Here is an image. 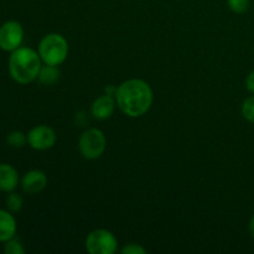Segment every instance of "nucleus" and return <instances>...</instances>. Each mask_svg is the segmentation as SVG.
I'll use <instances>...</instances> for the list:
<instances>
[{
    "label": "nucleus",
    "mask_w": 254,
    "mask_h": 254,
    "mask_svg": "<svg viewBox=\"0 0 254 254\" xmlns=\"http://www.w3.org/2000/svg\"><path fill=\"white\" fill-rule=\"evenodd\" d=\"M56 131L49 126H36L27 133V144L35 150H49L56 144Z\"/></svg>",
    "instance_id": "7"
},
{
    "label": "nucleus",
    "mask_w": 254,
    "mask_h": 254,
    "mask_svg": "<svg viewBox=\"0 0 254 254\" xmlns=\"http://www.w3.org/2000/svg\"><path fill=\"white\" fill-rule=\"evenodd\" d=\"M121 253L123 254H145L146 250L144 247H141L140 245H136V243H129V245L124 246L121 250Z\"/></svg>",
    "instance_id": "18"
},
{
    "label": "nucleus",
    "mask_w": 254,
    "mask_h": 254,
    "mask_svg": "<svg viewBox=\"0 0 254 254\" xmlns=\"http://www.w3.org/2000/svg\"><path fill=\"white\" fill-rule=\"evenodd\" d=\"M6 144L11 148L20 149L27 144V134L20 130H12L6 135Z\"/></svg>",
    "instance_id": "14"
},
{
    "label": "nucleus",
    "mask_w": 254,
    "mask_h": 254,
    "mask_svg": "<svg viewBox=\"0 0 254 254\" xmlns=\"http://www.w3.org/2000/svg\"><path fill=\"white\" fill-rule=\"evenodd\" d=\"M42 67V60L39 52L27 46H20L19 49L10 52L7 68L9 74L16 83L29 84L37 79L40 69Z\"/></svg>",
    "instance_id": "2"
},
{
    "label": "nucleus",
    "mask_w": 254,
    "mask_h": 254,
    "mask_svg": "<svg viewBox=\"0 0 254 254\" xmlns=\"http://www.w3.org/2000/svg\"><path fill=\"white\" fill-rule=\"evenodd\" d=\"M153 99V91L143 79H128L117 88V106L122 113L130 118L144 116L150 109Z\"/></svg>",
    "instance_id": "1"
},
{
    "label": "nucleus",
    "mask_w": 254,
    "mask_h": 254,
    "mask_svg": "<svg viewBox=\"0 0 254 254\" xmlns=\"http://www.w3.org/2000/svg\"><path fill=\"white\" fill-rule=\"evenodd\" d=\"M24 42V27L19 21L7 20L0 26V49L12 52Z\"/></svg>",
    "instance_id": "6"
},
{
    "label": "nucleus",
    "mask_w": 254,
    "mask_h": 254,
    "mask_svg": "<svg viewBox=\"0 0 254 254\" xmlns=\"http://www.w3.org/2000/svg\"><path fill=\"white\" fill-rule=\"evenodd\" d=\"M246 88H247L251 93L254 94V69L248 74L247 78H246Z\"/></svg>",
    "instance_id": "19"
},
{
    "label": "nucleus",
    "mask_w": 254,
    "mask_h": 254,
    "mask_svg": "<svg viewBox=\"0 0 254 254\" xmlns=\"http://www.w3.org/2000/svg\"><path fill=\"white\" fill-rule=\"evenodd\" d=\"M20 185L24 192L36 195L44 191L47 186V176L41 170H30L20 179Z\"/></svg>",
    "instance_id": "8"
},
{
    "label": "nucleus",
    "mask_w": 254,
    "mask_h": 254,
    "mask_svg": "<svg viewBox=\"0 0 254 254\" xmlns=\"http://www.w3.org/2000/svg\"><path fill=\"white\" fill-rule=\"evenodd\" d=\"M37 79L42 84H45V86H52V84H55L60 79V69L57 68V66L45 64L40 69Z\"/></svg>",
    "instance_id": "12"
},
{
    "label": "nucleus",
    "mask_w": 254,
    "mask_h": 254,
    "mask_svg": "<svg viewBox=\"0 0 254 254\" xmlns=\"http://www.w3.org/2000/svg\"><path fill=\"white\" fill-rule=\"evenodd\" d=\"M5 205L10 212H20L24 207V198L21 197V195L11 191V192H7L6 198H5Z\"/></svg>",
    "instance_id": "13"
},
{
    "label": "nucleus",
    "mask_w": 254,
    "mask_h": 254,
    "mask_svg": "<svg viewBox=\"0 0 254 254\" xmlns=\"http://www.w3.org/2000/svg\"><path fill=\"white\" fill-rule=\"evenodd\" d=\"M19 173L12 165L0 163V192H11L19 186Z\"/></svg>",
    "instance_id": "10"
},
{
    "label": "nucleus",
    "mask_w": 254,
    "mask_h": 254,
    "mask_svg": "<svg viewBox=\"0 0 254 254\" xmlns=\"http://www.w3.org/2000/svg\"><path fill=\"white\" fill-rule=\"evenodd\" d=\"M227 5L235 14H243L250 7V0H227Z\"/></svg>",
    "instance_id": "17"
},
{
    "label": "nucleus",
    "mask_w": 254,
    "mask_h": 254,
    "mask_svg": "<svg viewBox=\"0 0 254 254\" xmlns=\"http://www.w3.org/2000/svg\"><path fill=\"white\" fill-rule=\"evenodd\" d=\"M248 231H250L251 236L254 238V213L252 215V217H251L250 223H248Z\"/></svg>",
    "instance_id": "21"
},
{
    "label": "nucleus",
    "mask_w": 254,
    "mask_h": 254,
    "mask_svg": "<svg viewBox=\"0 0 254 254\" xmlns=\"http://www.w3.org/2000/svg\"><path fill=\"white\" fill-rule=\"evenodd\" d=\"M37 52L45 64L60 66L68 56V42L61 34H47L40 41Z\"/></svg>",
    "instance_id": "3"
},
{
    "label": "nucleus",
    "mask_w": 254,
    "mask_h": 254,
    "mask_svg": "<svg viewBox=\"0 0 254 254\" xmlns=\"http://www.w3.org/2000/svg\"><path fill=\"white\" fill-rule=\"evenodd\" d=\"M86 250L91 254H114L118 251V240L111 231L94 230L87 236Z\"/></svg>",
    "instance_id": "5"
},
{
    "label": "nucleus",
    "mask_w": 254,
    "mask_h": 254,
    "mask_svg": "<svg viewBox=\"0 0 254 254\" xmlns=\"http://www.w3.org/2000/svg\"><path fill=\"white\" fill-rule=\"evenodd\" d=\"M4 252L6 254H24L25 248L19 238L12 237L4 242Z\"/></svg>",
    "instance_id": "15"
},
{
    "label": "nucleus",
    "mask_w": 254,
    "mask_h": 254,
    "mask_svg": "<svg viewBox=\"0 0 254 254\" xmlns=\"http://www.w3.org/2000/svg\"><path fill=\"white\" fill-rule=\"evenodd\" d=\"M116 107V97H112L109 94L104 93L103 96H99L98 98L94 99V102L91 106V113L94 119L106 121V119L111 118L113 116Z\"/></svg>",
    "instance_id": "9"
},
{
    "label": "nucleus",
    "mask_w": 254,
    "mask_h": 254,
    "mask_svg": "<svg viewBox=\"0 0 254 254\" xmlns=\"http://www.w3.org/2000/svg\"><path fill=\"white\" fill-rule=\"evenodd\" d=\"M117 88H118V87L107 86V87H106V94H109V96H112V97H116Z\"/></svg>",
    "instance_id": "20"
},
{
    "label": "nucleus",
    "mask_w": 254,
    "mask_h": 254,
    "mask_svg": "<svg viewBox=\"0 0 254 254\" xmlns=\"http://www.w3.org/2000/svg\"><path fill=\"white\" fill-rule=\"evenodd\" d=\"M242 116L246 121L254 124V96L248 97L243 101Z\"/></svg>",
    "instance_id": "16"
},
{
    "label": "nucleus",
    "mask_w": 254,
    "mask_h": 254,
    "mask_svg": "<svg viewBox=\"0 0 254 254\" xmlns=\"http://www.w3.org/2000/svg\"><path fill=\"white\" fill-rule=\"evenodd\" d=\"M107 148V138L98 128H89L82 133L78 140L81 155L87 160H96L101 158Z\"/></svg>",
    "instance_id": "4"
},
{
    "label": "nucleus",
    "mask_w": 254,
    "mask_h": 254,
    "mask_svg": "<svg viewBox=\"0 0 254 254\" xmlns=\"http://www.w3.org/2000/svg\"><path fill=\"white\" fill-rule=\"evenodd\" d=\"M17 223L12 212L0 208V243H4L10 238L15 237Z\"/></svg>",
    "instance_id": "11"
}]
</instances>
